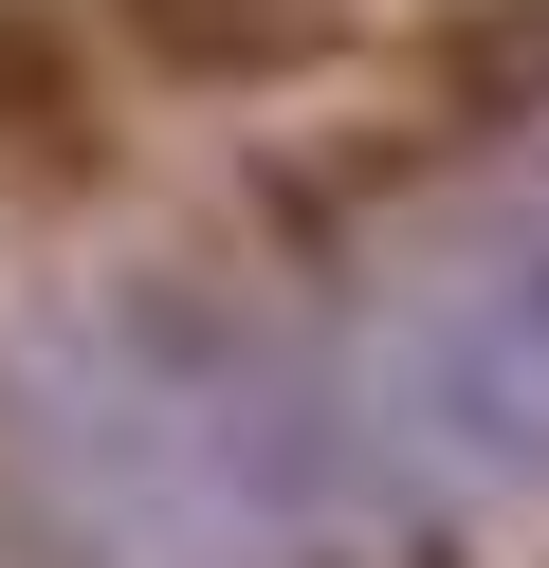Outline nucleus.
I'll list each match as a JSON object with an SVG mask.
<instances>
[{
    "label": "nucleus",
    "instance_id": "obj_1",
    "mask_svg": "<svg viewBox=\"0 0 549 568\" xmlns=\"http://www.w3.org/2000/svg\"><path fill=\"white\" fill-rule=\"evenodd\" d=\"M110 38L73 19V0H0V184H37V202H73V184H110Z\"/></svg>",
    "mask_w": 549,
    "mask_h": 568
},
{
    "label": "nucleus",
    "instance_id": "obj_2",
    "mask_svg": "<svg viewBox=\"0 0 549 568\" xmlns=\"http://www.w3.org/2000/svg\"><path fill=\"white\" fill-rule=\"evenodd\" d=\"M129 74H183V92H256V74H293V55H329L348 38V0H73Z\"/></svg>",
    "mask_w": 549,
    "mask_h": 568
}]
</instances>
